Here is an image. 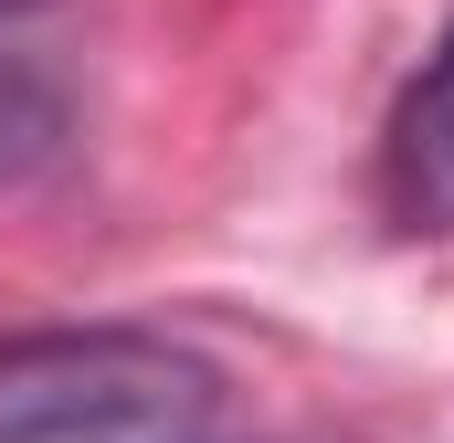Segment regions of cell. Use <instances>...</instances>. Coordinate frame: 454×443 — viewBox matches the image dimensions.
Returning a JSON list of instances; mask_svg holds the SVG:
<instances>
[{
	"mask_svg": "<svg viewBox=\"0 0 454 443\" xmlns=\"http://www.w3.org/2000/svg\"><path fill=\"white\" fill-rule=\"evenodd\" d=\"M223 369L159 328L0 338V443H180L212 423Z\"/></svg>",
	"mask_w": 454,
	"mask_h": 443,
	"instance_id": "cell-1",
	"label": "cell"
},
{
	"mask_svg": "<svg viewBox=\"0 0 454 443\" xmlns=\"http://www.w3.org/2000/svg\"><path fill=\"white\" fill-rule=\"evenodd\" d=\"M380 180H391V212L412 222V232H454V32L423 53V74L391 106Z\"/></svg>",
	"mask_w": 454,
	"mask_h": 443,
	"instance_id": "cell-2",
	"label": "cell"
},
{
	"mask_svg": "<svg viewBox=\"0 0 454 443\" xmlns=\"http://www.w3.org/2000/svg\"><path fill=\"white\" fill-rule=\"evenodd\" d=\"M64 137H74L64 74H43V64H0V201H11L21 180H43V169L64 159Z\"/></svg>",
	"mask_w": 454,
	"mask_h": 443,
	"instance_id": "cell-3",
	"label": "cell"
},
{
	"mask_svg": "<svg viewBox=\"0 0 454 443\" xmlns=\"http://www.w3.org/2000/svg\"><path fill=\"white\" fill-rule=\"evenodd\" d=\"M32 11H43V0H0V32H11V21H32Z\"/></svg>",
	"mask_w": 454,
	"mask_h": 443,
	"instance_id": "cell-4",
	"label": "cell"
}]
</instances>
